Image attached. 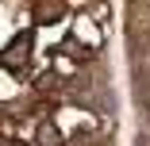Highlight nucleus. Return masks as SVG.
Wrapping results in <instances>:
<instances>
[{
    "mask_svg": "<svg viewBox=\"0 0 150 146\" xmlns=\"http://www.w3.org/2000/svg\"><path fill=\"white\" fill-rule=\"evenodd\" d=\"M54 85H58V77H54V73H42V77H39V89H42V92H50Z\"/></svg>",
    "mask_w": 150,
    "mask_h": 146,
    "instance_id": "obj_4",
    "label": "nucleus"
},
{
    "mask_svg": "<svg viewBox=\"0 0 150 146\" xmlns=\"http://www.w3.org/2000/svg\"><path fill=\"white\" fill-rule=\"evenodd\" d=\"M35 146H66V138H62V131H58L54 119H42L35 127Z\"/></svg>",
    "mask_w": 150,
    "mask_h": 146,
    "instance_id": "obj_2",
    "label": "nucleus"
},
{
    "mask_svg": "<svg viewBox=\"0 0 150 146\" xmlns=\"http://www.w3.org/2000/svg\"><path fill=\"white\" fill-rule=\"evenodd\" d=\"M31 16H35V23H58L62 19V0H35Z\"/></svg>",
    "mask_w": 150,
    "mask_h": 146,
    "instance_id": "obj_3",
    "label": "nucleus"
},
{
    "mask_svg": "<svg viewBox=\"0 0 150 146\" xmlns=\"http://www.w3.org/2000/svg\"><path fill=\"white\" fill-rule=\"evenodd\" d=\"M8 146H23V142H8Z\"/></svg>",
    "mask_w": 150,
    "mask_h": 146,
    "instance_id": "obj_5",
    "label": "nucleus"
},
{
    "mask_svg": "<svg viewBox=\"0 0 150 146\" xmlns=\"http://www.w3.org/2000/svg\"><path fill=\"white\" fill-rule=\"evenodd\" d=\"M31 50H35V35L31 31H19L4 50H0V66H4L8 73H23L27 62H31Z\"/></svg>",
    "mask_w": 150,
    "mask_h": 146,
    "instance_id": "obj_1",
    "label": "nucleus"
}]
</instances>
